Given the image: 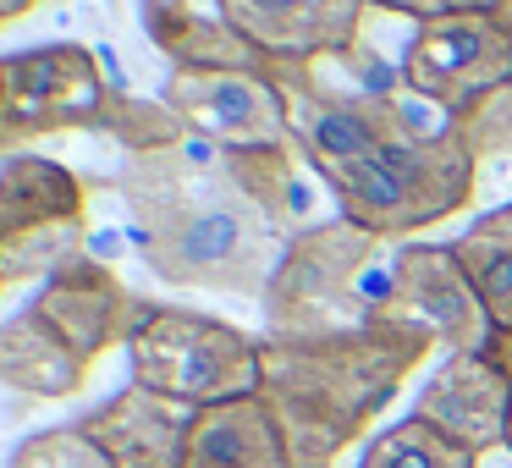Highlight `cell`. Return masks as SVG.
Masks as SVG:
<instances>
[{
  "label": "cell",
  "mask_w": 512,
  "mask_h": 468,
  "mask_svg": "<svg viewBox=\"0 0 512 468\" xmlns=\"http://www.w3.org/2000/svg\"><path fill=\"white\" fill-rule=\"evenodd\" d=\"M133 215V243L149 276L166 287H204L265 298L281 259V237L254 199L226 171V149L204 138H182L171 149L122 155L105 177Z\"/></svg>",
  "instance_id": "obj_1"
},
{
  "label": "cell",
  "mask_w": 512,
  "mask_h": 468,
  "mask_svg": "<svg viewBox=\"0 0 512 468\" xmlns=\"http://www.w3.org/2000/svg\"><path fill=\"white\" fill-rule=\"evenodd\" d=\"M430 347L435 331L408 314H375L320 336H259V397L287 430L292 468H331L364 441Z\"/></svg>",
  "instance_id": "obj_2"
},
{
  "label": "cell",
  "mask_w": 512,
  "mask_h": 468,
  "mask_svg": "<svg viewBox=\"0 0 512 468\" xmlns=\"http://www.w3.org/2000/svg\"><path fill=\"white\" fill-rule=\"evenodd\" d=\"M380 248H386V237L364 232L342 215L287 237L270 292L259 298L265 336H320L342 331V325H364L375 314H397L391 309V259L386 276L375 281Z\"/></svg>",
  "instance_id": "obj_3"
},
{
  "label": "cell",
  "mask_w": 512,
  "mask_h": 468,
  "mask_svg": "<svg viewBox=\"0 0 512 468\" xmlns=\"http://www.w3.org/2000/svg\"><path fill=\"white\" fill-rule=\"evenodd\" d=\"M342 210V221L364 226L375 237H413L435 221H452L457 210L474 204L479 188V160L463 144L452 122L402 133L397 144L375 149L364 166L342 171L325 182Z\"/></svg>",
  "instance_id": "obj_4"
},
{
  "label": "cell",
  "mask_w": 512,
  "mask_h": 468,
  "mask_svg": "<svg viewBox=\"0 0 512 468\" xmlns=\"http://www.w3.org/2000/svg\"><path fill=\"white\" fill-rule=\"evenodd\" d=\"M127 364L133 386L182 408H215L259 391V336L182 303H149L127 342Z\"/></svg>",
  "instance_id": "obj_5"
},
{
  "label": "cell",
  "mask_w": 512,
  "mask_h": 468,
  "mask_svg": "<svg viewBox=\"0 0 512 468\" xmlns=\"http://www.w3.org/2000/svg\"><path fill=\"white\" fill-rule=\"evenodd\" d=\"M276 94L287 105V133L292 149L314 166L320 182H336L342 171L364 166L375 149L397 144L402 133H419V111L397 89H342L325 83L314 61H281L276 67Z\"/></svg>",
  "instance_id": "obj_6"
},
{
  "label": "cell",
  "mask_w": 512,
  "mask_h": 468,
  "mask_svg": "<svg viewBox=\"0 0 512 468\" xmlns=\"http://www.w3.org/2000/svg\"><path fill=\"white\" fill-rule=\"evenodd\" d=\"M116 83L89 45H39L0 61V144L17 149L50 133H105Z\"/></svg>",
  "instance_id": "obj_7"
},
{
  "label": "cell",
  "mask_w": 512,
  "mask_h": 468,
  "mask_svg": "<svg viewBox=\"0 0 512 468\" xmlns=\"http://www.w3.org/2000/svg\"><path fill=\"white\" fill-rule=\"evenodd\" d=\"M397 72L402 89H413V100L446 116H463L468 105L512 83V12L490 6V12L419 23Z\"/></svg>",
  "instance_id": "obj_8"
},
{
  "label": "cell",
  "mask_w": 512,
  "mask_h": 468,
  "mask_svg": "<svg viewBox=\"0 0 512 468\" xmlns=\"http://www.w3.org/2000/svg\"><path fill=\"white\" fill-rule=\"evenodd\" d=\"M160 100L182 116L193 138L215 149H259V144H292L287 105L276 83L259 72H188L171 67Z\"/></svg>",
  "instance_id": "obj_9"
},
{
  "label": "cell",
  "mask_w": 512,
  "mask_h": 468,
  "mask_svg": "<svg viewBox=\"0 0 512 468\" xmlns=\"http://www.w3.org/2000/svg\"><path fill=\"white\" fill-rule=\"evenodd\" d=\"M28 309H34L83 364H94V358H105L111 347L133 342L138 320L149 314V298H133L105 259L78 254L72 265H61L56 276H45V287H39V298L28 303Z\"/></svg>",
  "instance_id": "obj_10"
},
{
  "label": "cell",
  "mask_w": 512,
  "mask_h": 468,
  "mask_svg": "<svg viewBox=\"0 0 512 468\" xmlns=\"http://www.w3.org/2000/svg\"><path fill=\"white\" fill-rule=\"evenodd\" d=\"M270 61H358L369 0H210Z\"/></svg>",
  "instance_id": "obj_11"
},
{
  "label": "cell",
  "mask_w": 512,
  "mask_h": 468,
  "mask_svg": "<svg viewBox=\"0 0 512 468\" xmlns=\"http://www.w3.org/2000/svg\"><path fill=\"white\" fill-rule=\"evenodd\" d=\"M391 309L430 325L446 353H479L490 314L452 243H402L391 254Z\"/></svg>",
  "instance_id": "obj_12"
},
{
  "label": "cell",
  "mask_w": 512,
  "mask_h": 468,
  "mask_svg": "<svg viewBox=\"0 0 512 468\" xmlns=\"http://www.w3.org/2000/svg\"><path fill=\"white\" fill-rule=\"evenodd\" d=\"M413 419L435 424L446 441H457L463 452L485 457L496 446H507L512 424V386L485 364L479 353H446V364L413 397Z\"/></svg>",
  "instance_id": "obj_13"
},
{
  "label": "cell",
  "mask_w": 512,
  "mask_h": 468,
  "mask_svg": "<svg viewBox=\"0 0 512 468\" xmlns=\"http://www.w3.org/2000/svg\"><path fill=\"white\" fill-rule=\"evenodd\" d=\"M193 408L166 402L144 386H122L78 419V430L100 446L111 468H182V441H188Z\"/></svg>",
  "instance_id": "obj_14"
},
{
  "label": "cell",
  "mask_w": 512,
  "mask_h": 468,
  "mask_svg": "<svg viewBox=\"0 0 512 468\" xmlns=\"http://www.w3.org/2000/svg\"><path fill=\"white\" fill-rule=\"evenodd\" d=\"M138 23H144L149 45H155L171 67L259 72V78H276V67H281V61H270L259 45H248L221 12H199L193 0H144V6H138Z\"/></svg>",
  "instance_id": "obj_15"
},
{
  "label": "cell",
  "mask_w": 512,
  "mask_h": 468,
  "mask_svg": "<svg viewBox=\"0 0 512 468\" xmlns=\"http://www.w3.org/2000/svg\"><path fill=\"white\" fill-rule=\"evenodd\" d=\"M182 468H292V446L270 402L254 391L215 408H193Z\"/></svg>",
  "instance_id": "obj_16"
},
{
  "label": "cell",
  "mask_w": 512,
  "mask_h": 468,
  "mask_svg": "<svg viewBox=\"0 0 512 468\" xmlns=\"http://www.w3.org/2000/svg\"><path fill=\"white\" fill-rule=\"evenodd\" d=\"M89 221V182L72 166L45 155H6L0 160V243L50 232V226Z\"/></svg>",
  "instance_id": "obj_17"
},
{
  "label": "cell",
  "mask_w": 512,
  "mask_h": 468,
  "mask_svg": "<svg viewBox=\"0 0 512 468\" xmlns=\"http://www.w3.org/2000/svg\"><path fill=\"white\" fill-rule=\"evenodd\" d=\"M89 369L34 309L0 320V386L34 402H61L89 386Z\"/></svg>",
  "instance_id": "obj_18"
},
{
  "label": "cell",
  "mask_w": 512,
  "mask_h": 468,
  "mask_svg": "<svg viewBox=\"0 0 512 468\" xmlns=\"http://www.w3.org/2000/svg\"><path fill=\"white\" fill-rule=\"evenodd\" d=\"M226 171H232L237 188L265 210V221L276 226L281 243L314 226V193H309V182L298 177V155H292V144L226 149Z\"/></svg>",
  "instance_id": "obj_19"
},
{
  "label": "cell",
  "mask_w": 512,
  "mask_h": 468,
  "mask_svg": "<svg viewBox=\"0 0 512 468\" xmlns=\"http://www.w3.org/2000/svg\"><path fill=\"white\" fill-rule=\"evenodd\" d=\"M452 248L463 259L468 281H474L479 303H485L490 325H512V199L501 210L468 221V232Z\"/></svg>",
  "instance_id": "obj_20"
},
{
  "label": "cell",
  "mask_w": 512,
  "mask_h": 468,
  "mask_svg": "<svg viewBox=\"0 0 512 468\" xmlns=\"http://www.w3.org/2000/svg\"><path fill=\"white\" fill-rule=\"evenodd\" d=\"M358 468H479V457L463 452L457 441H446L435 424H424L408 413L402 424L380 430L375 441L364 446Z\"/></svg>",
  "instance_id": "obj_21"
},
{
  "label": "cell",
  "mask_w": 512,
  "mask_h": 468,
  "mask_svg": "<svg viewBox=\"0 0 512 468\" xmlns=\"http://www.w3.org/2000/svg\"><path fill=\"white\" fill-rule=\"evenodd\" d=\"M12 468H111V463H105L100 446H94L78 424H67V430L28 435V441L12 452Z\"/></svg>",
  "instance_id": "obj_22"
},
{
  "label": "cell",
  "mask_w": 512,
  "mask_h": 468,
  "mask_svg": "<svg viewBox=\"0 0 512 468\" xmlns=\"http://www.w3.org/2000/svg\"><path fill=\"white\" fill-rule=\"evenodd\" d=\"M490 6H507V0H397L391 12H397V17H413V23H435V17L490 12Z\"/></svg>",
  "instance_id": "obj_23"
},
{
  "label": "cell",
  "mask_w": 512,
  "mask_h": 468,
  "mask_svg": "<svg viewBox=\"0 0 512 468\" xmlns=\"http://www.w3.org/2000/svg\"><path fill=\"white\" fill-rule=\"evenodd\" d=\"M479 358H485V364L512 386V325H490V336H485V347H479Z\"/></svg>",
  "instance_id": "obj_24"
},
{
  "label": "cell",
  "mask_w": 512,
  "mask_h": 468,
  "mask_svg": "<svg viewBox=\"0 0 512 468\" xmlns=\"http://www.w3.org/2000/svg\"><path fill=\"white\" fill-rule=\"evenodd\" d=\"M45 0H0V28L6 23H17V17H28V12H39Z\"/></svg>",
  "instance_id": "obj_25"
},
{
  "label": "cell",
  "mask_w": 512,
  "mask_h": 468,
  "mask_svg": "<svg viewBox=\"0 0 512 468\" xmlns=\"http://www.w3.org/2000/svg\"><path fill=\"white\" fill-rule=\"evenodd\" d=\"M369 6H375V12H391V6H397V0H369Z\"/></svg>",
  "instance_id": "obj_26"
},
{
  "label": "cell",
  "mask_w": 512,
  "mask_h": 468,
  "mask_svg": "<svg viewBox=\"0 0 512 468\" xmlns=\"http://www.w3.org/2000/svg\"><path fill=\"white\" fill-rule=\"evenodd\" d=\"M507 452H512V424H507Z\"/></svg>",
  "instance_id": "obj_27"
},
{
  "label": "cell",
  "mask_w": 512,
  "mask_h": 468,
  "mask_svg": "<svg viewBox=\"0 0 512 468\" xmlns=\"http://www.w3.org/2000/svg\"><path fill=\"white\" fill-rule=\"evenodd\" d=\"M0 292H6V281H0Z\"/></svg>",
  "instance_id": "obj_28"
},
{
  "label": "cell",
  "mask_w": 512,
  "mask_h": 468,
  "mask_svg": "<svg viewBox=\"0 0 512 468\" xmlns=\"http://www.w3.org/2000/svg\"><path fill=\"white\" fill-rule=\"evenodd\" d=\"M507 12H512V0H507Z\"/></svg>",
  "instance_id": "obj_29"
},
{
  "label": "cell",
  "mask_w": 512,
  "mask_h": 468,
  "mask_svg": "<svg viewBox=\"0 0 512 468\" xmlns=\"http://www.w3.org/2000/svg\"><path fill=\"white\" fill-rule=\"evenodd\" d=\"M0 61H6V56H0Z\"/></svg>",
  "instance_id": "obj_30"
},
{
  "label": "cell",
  "mask_w": 512,
  "mask_h": 468,
  "mask_svg": "<svg viewBox=\"0 0 512 468\" xmlns=\"http://www.w3.org/2000/svg\"><path fill=\"white\" fill-rule=\"evenodd\" d=\"M0 149H6V144H0Z\"/></svg>",
  "instance_id": "obj_31"
}]
</instances>
